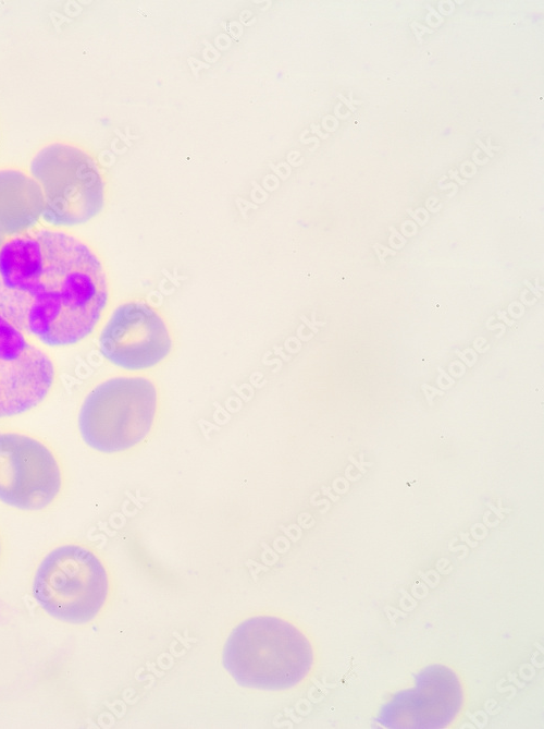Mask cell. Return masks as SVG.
Here are the masks:
<instances>
[{"mask_svg": "<svg viewBox=\"0 0 544 729\" xmlns=\"http://www.w3.org/2000/svg\"><path fill=\"white\" fill-rule=\"evenodd\" d=\"M29 585L34 602L48 617L74 625L100 618L113 594L108 561L94 545L79 539H63L42 551Z\"/></svg>", "mask_w": 544, "mask_h": 729, "instance_id": "obj_3", "label": "cell"}, {"mask_svg": "<svg viewBox=\"0 0 544 729\" xmlns=\"http://www.w3.org/2000/svg\"><path fill=\"white\" fill-rule=\"evenodd\" d=\"M110 301L102 257L74 233L40 228L0 246V313L44 348L90 338Z\"/></svg>", "mask_w": 544, "mask_h": 729, "instance_id": "obj_1", "label": "cell"}, {"mask_svg": "<svg viewBox=\"0 0 544 729\" xmlns=\"http://www.w3.org/2000/svg\"><path fill=\"white\" fill-rule=\"evenodd\" d=\"M475 143L479 145V147H481V148L484 150V153H485L487 156L493 157V153H492V151L487 148V146H485L479 138L475 139Z\"/></svg>", "mask_w": 544, "mask_h": 729, "instance_id": "obj_16", "label": "cell"}, {"mask_svg": "<svg viewBox=\"0 0 544 729\" xmlns=\"http://www.w3.org/2000/svg\"><path fill=\"white\" fill-rule=\"evenodd\" d=\"M29 174L38 183L50 228L83 226L103 210L108 183L97 157L85 147L64 141L40 147L29 161Z\"/></svg>", "mask_w": 544, "mask_h": 729, "instance_id": "obj_5", "label": "cell"}, {"mask_svg": "<svg viewBox=\"0 0 544 729\" xmlns=\"http://www.w3.org/2000/svg\"><path fill=\"white\" fill-rule=\"evenodd\" d=\"M66 473L57 449L23 429L0 428V502L13 510L44 512L62 498Z\"/></svg>", "mask_w": 544, "mask_h": 729, "instance_id": "obj_6", "label": "cell"}, {"mask_svg": "<svg viewBox=\"0 0 544 729\" xmlns=\"http://www.w3.org/2000/svg\"><path fill=\"white\" fill-rule=\"evenodd\" d=\"M390 230H391V232H392V235H393V236H396V238L401 242V245L404 246L405 243H406V239H405L404 236H401V235L395 230L394 227L391 226V227H390Z\"/></svg>", "mask_w": 544, "mask_h": 729, "instance_id": "obj_15", "label": "cell"}, {"mask_svg": "<svg viewBox=\"0 0 544 729\" xmlns=\"http://www.w3.org/2000/svg\"><path fill=\"white\" fill-rule=\"evenodd\" d=\"M55 382L50 353L0 313V421L40 406Z\"/></svg>", "mask_w": 544, "mask_h": 729, "instance_id": "obj_8", "label": "cell"}, {"mask_svg": "<svg viewBox=\"0 0 544 729\" xmlns=\"http://www.w3.org/2000/svg\"><path fill=\"white\" fill-rule=\"evenodd\" d=\"M3 242H4V238L0 236V246L2 245Z\"/></svg>", "mask_w": 544, "mask_h": 729, "instance_id": "obj_23", "label": "cell"}, {"mask_svg": "<svg viewBox=\"0 0 544 729\" xmlns=\"http://www.w3.org/2000/svg\"><path fill=\"white\" fill-rule=\"evenodd\" d=\"M162 412L161 389L147 374H119L95 384L76 416L82 441L102 455L121 457L145 447Z\"/></svg>", "mask_w": 544, "mask_h": 729, "instance_id": "obj_2", "label": "cell"}, {"mask_svg": "<svg viewBox=\"0 0 544 729\" xmlns=\"http://www.w3.org/2000/svg\"><path fill=\"white\" fill-rule=\"evenodd\" d=\"M373 248L379 257V260L381 264H385L384 257L386 255H396V252L393 250L380 244V243H374Z\"/></svg>", "mask_w": 544, "mask_h": 729, "instance_id": "obj_10", "label": "cell"}, {"mask_svg": "<svg viewBox=\"0 0 544 729\" xmlns=\"http://www.w3.org/2000/svg\"><path fill=\"white\" fill-rule=\"evenodd\" d=\"M422 387H423V388H422L423 390L430 389V390L432 391L431 396H430L429 399H428L429 402H430V404H432V400H433V397H434V396H436V394H438V396H443V394H444V391L437 390V389H435V388H433V387H431V386H429V385H428V387H426V385H422Z\"/></svg>", "mask_w": 544, "mask_h": 729, "instance_id": "obj_13", "label": "cell"}, {"mask_svg": "<svg viewBox=\"0 0 544 729\" xmlns=\"http://www.w3.org/2000/svg\"><path fill=\"white\" fill-rule=\"evenodd\" d=\"M486 326H487V328H489L490 330H493V329H495V328H500V329H502V332H500L497 337H500V336L505 332V326L502 325V324L494 325V326H489V325H486Z\"/></svg>", "mask_w": 544, "mask_h": 729, "instance_id": "obj_20", "label": "cell"}, {"mask_svg": "<svg viewBox=\"0 0 544 729\" xmlns=\"http://www.w3.org/2000/svg\"><path fill=\"white\" fill-rule=\"evenodd\" d=\"M348 459H349V460H350V461H351V462H353V463H354V464H355V465H356L362 473H366L364 465H368V466H371V465H372V463H369V462L363 461V454H362V453L360 454L361 463H358L357 460H356L353 455H349Z\"/></svg>", "mask_w": 544, "mask_h": 729, "instance_id": "obj_11", "label": "cell"}, {"mask_svg": "<svg viewBox=\"0 0 544 729\" xmlns=\"http://www.w3.org/2000/svg\"><path fill=\"white\" fill-rule=\"evenodd\" d=\"M223 666L243 688L281 691L297 685L311 669L313 653L307 637L275 616H255L239 622L225 641Z\"/></svg>", "mask_w": 544, "mask_h": 729, "instance_id": "obj_4", "label": "cell"}, {"mask_svg": "<svg viewBox=\"0 0 544 729\" xmlns=\"http://www.w3.org/2000/svg\"><path fill=\"white\" fill-rule=\"evenodd\" d=\"M176 345L165 314L143 297H132L108 312L98 329V350L112 366L146 374L166 363Z\"/></svg>", "mask_w": 544, "mask_h": 729, "instance_id": "obj_7", "label": "cell"}, {"mask_svg": "<svg viewBox=\"0 0 544 729\" xmlns=\"http://www.w3.org/2000/svg\"><path fill=\"white\" fill-rule=\"evenodd\" d=\"M438 372L449 381V385L454 384V380L444 373L442 368H438Z\"/></svg>", "mask_w": 544, "mask_h": 729, "instance_id": "obj_22", "label": "cell"}, {"mask_svg": "<svg viewBox=\"0 0 544 729\" xmlns=\"http://www.w3.org/2000/svg\"><path fill=\"white\" fill-rule=\"evenodd\" d=\"M338 98H341V99H342V100L349 107V109H350L351 111H355V108H354L353 105H358V104L361 102V101L353 100L351 95H350V100H347V99H346L345 97H343L341 94L338 95Z\"/></svg>", "mask_w": 544, "mask_h": 729, "instance_id": "obj_14", "label": "cell"}, {"mask_svg": "<svg viewBox=\"0 0 544 729\" xmlns=\"http://www.w3.org/2000/svg\"><path fill=\"white\" fill-rule=\"evenodd\" d=\"M44 197L34 178L20 168H0V236H17L41 219Z\"/></svg>", "mask_w": 544, "mask_h": 729, "instance_id": "obj_9", "label": "cell"}, {"mask_svg": "<svg viewBox=\"0 0 544 729\" xmlns=\"http://www.w3.org/2000/svg\"><path fill=\"white\" fill-rule=\"evenodd\" d=\"M4 556H5L4 536H3L2 531L0 530V570L3 566Z\"/></svg>", "mask_w": 544, "mask_h": 729, "instance_id": "obj_12", "label": "cell"}, {"mask_svg": "<svg viewBox=\"0 0 544 729\" xmlns=\"http://www.w3.org/2000/svg\"><path fill=\"white\" fill-rule=\"evenodd\" d=\"M456 353L467 363L468 366H472V363L465 357L463 353L458 350H456Z\"/></svg>", "mask_w": 544, "mask_h": 729, "instance_id": "obj_21", "label": "cell"}, {"mask_svg": "<svg viewBox=\"0 0 544 729\" xmlns=\"http://www.w3.org/2000/svg\"><path fill=\"white\" fill-rule=\"evenodd\" d=\"M450 178H452V179H455L458 183H460V184H462V185H465V184L467 183L466 180H461V179L457 175V172H456V171H454V172L450 171Z\"/></svg>", "mask_w": 544, "mask_h": 729, "instance_id": "obj_18", "label": "cell"}, {"mask_svg": "<svg viewBox=\"0 0 544 729\" xmlns=\"http://www.w3.org/2000/svg\"><path fill=\"white\" fill-rule=\"evenodd\" d=\"M498 317H499L500 319L505 320V323H506L508 326H512V325H514V320H509V319H507V317L504 315V312H500V311H499V312H498Z\"/></svg>", "mask_w": 544, "mask_h": 729, "instance_id": "obj_19", "label": "cell"}, {"mask_svg": "<svg viewBox=\"0 0 544 729\" xmlns=\"http://www.w3.org/2000/svg\"><path fill=\"white\" fill-rule=\"evenodd\" d=\"M523 282L534 293L536 297L541 296V293L528 280H524Z\"/></svg>", "mask_w": 544, "mask_h": 729, "instance_id": "obj_17", "label": "cell"}]
</instances>
